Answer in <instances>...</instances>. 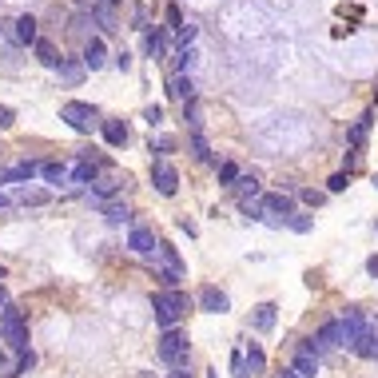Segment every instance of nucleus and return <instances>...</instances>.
<instances>
[{
    "label": "nucleus",
    "instance_id": "obj_43",
    "mask_svg": "<svg viewBox=\"0 0 378 378\" xmlns=\"http://www.w3.org/2000/svg\"><path fill=\"white\" fill-rule=\"evenodd\" d=\"M8 307H12V299H8V291H4V287H0V315H4V311H8Z\"/></svg>",
    "mask_w": 378,
    "mask_h": 378
},
{
    "label": "nucleus",
    "instance_id": "obj_4",
    "mask_svg": "<svg viewBox=\"0 0 378 378\" xmlns=\"http://www.w3.org/2000/svg\"><path fill=\"white\" fill-rule=\"evenodd\" d=\"M60 120L72 127V132H80V136H92L96 127L104 124L100 111H96L92 104H84V100H68V104L60 108Z\"/></svg>",
    "mask_w": 378,
    "mask_h": 378
},
{
    "label": "nucleus",
    "instance_id": "obj_26",
    "mask_svg": "<svg viewBox=\"0 0 378 378\" xmlns=\"http://www.w3.org/2000/svg\"><path fill=\"white\" fill-rule=\"evenodd\" d=\"M183 120H188L191 132H199V127H204V104H199V100H188V104H183Z\"/></svg>",
    "mask_w": 378,
    "mask_h": 378
},
{
    "label": "nucleus",
    "instance_id": "obj_11",
    "mask_svg": "<svg viewBox=\"0 0 378 378\" xmlns=\"http://www.w3.org/2000/svg\"><path fill=\"white\" fill-rule=\"evenodd\" d=\"M291 366L299 370V378H315L318 366H323V359H318L311 347H299V350H295V359H291Z\"/></svg>",
    "mask_w": 378,
    "mask_h": 378
},
{
    "label": "nucleus",
    "instance_id": "obj_8",
    "mask_svg": "<svg viewBox=\"0 0 378 378\" xmlns=\"http://www.w3.org/2000/svg\"><path fill=\"white\" fill-rule=\"evenodd\" d=\"M263 211H271V215H279V223H287L295 215V195L291 191H271V195H263Z\"/></svg>",
    "mask_w": 378,
    "mask_h": 378
},
{
    "label": "nucleus",
    "instance_id": "obj_48",
    "mask_svg": "<svg viewBox=\"0 0 378 378\" xmlns=\"http://www.w3.org/2000/svg\"><path fill=\"white\" fill-rule=\"evenodd\" d=\"M0 279H4V267H0Z\"/></svg>",
    "mask_w": 378,
    "mask_h": 378
},
{
    "label": "nucleus",
    "instance_id": "obj_32",
    "mask_svg": "<svg viewBox=\"0 0 378 378\" xmlns=\"http://www.w3.org/2000/svg\"><path fill=\"white\" fill-rule=\"evenodd\" d=\"M287 227H291V231H299V235H307V231H311V219H307V215H299V211H295V215H291V219H287Z\"/></svg>",
    "mask_w": 378,
    "mask_h": 378
},
{
    "label": "nucleus",
    "instance_id": "obj_28",
    "mask_svg": "<svg viewBox=\"0 0 378 378\" xmlns=\"http://www.w3.org/2000/svg\"><path fill=\"white\" fill-rule=\"evenodd\" d=\"M156 156H168V152H175V136H152V143H147Z\"/></svg>",
    "mask_w": 378,
    "mask_h": 378
},
{
    "label": "nucleus",
    "instance_id": "obj_45",
    "mask_svg": "<svg viewBox=\"0 0 378 378\" xmlns=\"http://www.w3.org/2000/svg\"><path fill=\"white\" fill-rule=\"evenodd\" d=\"M168 378H191V370H188V366H175V370H172Z\"/></svg>",
    "mask_w": 378,
    "mask_h": 378
},
{
    "label": "nucleus",
    "instance_id": "obj_18",
    "mask_svg": "<svg viewBox=\"0 0 378 378\" xmlns=\"http://www.w3.org/2000/svg\"><path fill=\"white\" fill-rule=\"evenodd\" d=\"M231 191H235V199H239V204H251L255 195H263V188H259V179H255V175H239V179H235V188H231Z\"/></svg>",
    "mask_w": 378,
    "mask_h": 378
},
{
    "label": "nucleus",
    "instance_id": "obj_14",
    "mask_svg": "<svg viewBox=\"0 0 378 378\" xmlns=\"http://www.w3.org/2000/svg\"><path fill=\"white\" fill-rule=\"evenodd\" d=\"M243 366H247V378H255V375L267 370V354H263L259 343H247V347H243Z\"/></svg>",
    "mask_w": 378,
    "mask_h": 378
},
{
    "label": "nucleus",
    "instance_id": "obj_24",
    "mask_svg": "<svg viewBox=\"0 0 378 378\" xmlns=\"http://www.w3.org/2000/svg\"><path fill=\"white\" fill-rule=\"evenodd\" d=\"M40 175H44L52 188H64L68 183V163H40Z\"/></svg>",
    "mask_w": 378,
    "mask_h": 378
},
{
    "label": "nucleus",
    "instance_id": "obj_3",
    "mask_svg": "<svg viewBox=\"0 0 378 378\" xmlns=\"http://www.w3.org/2000/svg\"><path fill=\"white\" fill-rule=\"evenodd\" d=\"M0 339H4V347L16 350V354L28 350V318L20 315V307H8V311L0 315Z\"/></svg>",
    "mask_w": 378,
    "mask_h": 378
},
{
    "label": "nucleus",
    "instance_id": "obj_50",
    "mask_svg": "<svg viewBox=\"0 0 378 378\" xmlns=\"http://www.w3.org/2000/svg\"><path fill=\"white\" fill-rule=\"evenodd\" d=\"M375 227H378V223H375Z\"/></svg>",
    "mask_w": 378,
    "mask_h": 378
},
{
    "label": "nucleus",
    "instance_id": "obj_15",
    "mask_svg": "<svg viewBox=\"0 0 378 378\" xmlns=\"http://www.w3.org/2000/svg\"><path fill=\"white\" fill-rule=\"evenodd\" d=\"M370 124H375V111H363V116L354 120V127L347 132V140H350V147H354V152L366 143V136H370Z\"/></svg>",
    "mask_w": 378,
    "mask_h": 378
},
{
    "label": "nucleus",
    "instance_id": "obj_9",
    "mask_svg": "<svg viewBox=\"0 0 378 378\" xmlns=\"http://www.w3.org/2000/svg\"><path fill=\"white\" fill-rule=\"evenodd\" d=\"M80 60H84V68H88V72H100V68L108 64L104 36H88V40H84V56H80Z\"/></svg>",
    "mask_w": 378,
    "mask_h": 378
},
{
    "label": "nucleus",
    "instance_id": "obj_20",
    "mask_svg": "<svg viewBox=\"0 0 378 378\" xmlns=\"http://www.w3.org/2000/svg\"><path fill=\"white\" fill-rule=\"evenodd\" d=\"M16 40H20V44H36V40H40L36 16H20V20H16Z\"/></svg>",
    "mask_w": 378,
    "mask_h": 378
},
{
    "label": "nucleus",
    "instance_id": "obj_17",
    "mask_svg": "<svg viewBox=\"0 0 378 378\" xmlns=\"http://www.w3.org/2000/svg\"><path fill=\"white\" fill-rule=\"evenodd\" d=\"M100 132H104L108 147H124V143H127V124H124V120H104Z\"/></svg>",
    "mask_w": 378,
    "mask_h": 378
},
{
    "label": "nucleus",
    "instance_id": "obj_44",
    "mask_svg": "<svg viewBox=\"0 0 378 378\" xmlns=\"http://www.w3.org/2000/svg\"><path fill=\"white\" fill-rule=\"evenodd\" d=\"M275 378H299V370H295V366H283V370H279Z\"/></svg>",
    "mask_w": 378,
    "mask_h": 378
},
{
    "label": "nucleus",
    "instance_id": "obj_35",
    "mask_svg": "<svg viewBox=\"0 0 378 378\" xmlns=\"http://www.w3.org/2000/svg\"><path fill=\"white\" fill-rule=\"evenodd\" d=\"M16 124V111L12 108H4V104H0V132H8V127Z\"/></svg>",
    "mask_w": 378,
    "mask_h": 378
},
{
    "label": "nucleus",
    "instance_id": "obj_46",
    "mask_svg": "<svg viewBox=\"0 0 378 378\" xmlns=\"http://www.w3.org/2000/svg\"><path fill=\"white\" fill-rule=\"evenodd\" d=\"M4 207H8V195H4V191H0V211H4Z\"/></svg>",
    "mask_w": 378,
    "mask_h": 378
},
{
    "label": "nucleus",
    "instance_id": "obj_5",
    "mask_svg": "<svg viewBox=\"0 0 378 378\" xmlns=\"http://www.w3.org/2000/svg\"><path fill=\"white\" fill-rule=\"evenodd\" d=\"M307 347L315 350L318 359H323V354H331V350H339V347H343V323H339V318H327V323L307 339Z\"/></svg>",
    "mask_w": 378,
    "mask_h": 378
},
{
    "label": "nucleus",
    "instance_id": "obj_33",
    "mask_svg": "<svg viewBox=\"0 0 378 378\" xmlns=\"http://www.w3.org/2000/svg\"><path fill=\"white\" fill-rule=\"evenodd\" d=\"M16 199H20V204H48V191H28V188H24Z\"/></svg>",
    "mask_w": 378,
    "mask_h": 378
},
{
    "label": "nucleus",
    "instance_id": "obj_38",
    "mask_svg": "<svg viewBox=\"0 0 378 378\" xmlns=\"http://www.w3.org/2000/svg\"><path fill=\"white\" fill-rule=\"evenodd\" d=\"M175 36H179V44L188 48V44H191V40H195V28H191V24H183V28L175 32Z\"/></svg>",
    "mask_w": 378,
    "mask_h": 378
},
{
    "label": "nucleus",
    "instance_id": "obj_42",
    "mask_svg": "<svg viewBox=\"0 0 378 378\" xmlns=\"http://www.w3.org/2000/svg\"><path fill=\"white\" fill-rule=\"evenodd\" d=\"M366 275H370V279H378V255H370V259H366Z\"/></svg>",
    "mask_w": 378,
    "mask_h": 378
},
{
    "label": "nucleus",
    "instance_id": "obj_29",
    "mask_svg": "<svg viewBox=\"0 0 378 378\" xmlns=\"http://www.w3.org/2000/svg\"><path fill=\"white\" fill-rule=\"evenodd\" d=\"M350 188V175L347 172H334L331 179H327V195H339V191H347Z\"/></svg>",
    "mask_w": 378,
    "mask_h": 378
},
{
    "label": "nucleus",
    "instance_id": "obj_13",
    "mask_svg": "<svg viewBox=\"0 0 378 378\" xmlns=\"http://www.w3.org/2000/svg\"><path fill=\"white\" fill-rule=\"evenodd\" d=\"M275 318H279V307H275V303H259V307L251 311V327L259 334H267L271 327H275Z\"/></svg>",
    "mask_w": 378,
    "mask_h": 378
},
{
    "label": "nucleus",
    "instance_id": "obj_34",
    "mask_svg": "<svg viewBox=\"0 0 378 378\" xmlns=\"http://www.w3.org/2000/svg\"><path fill=\"white\" fill-rule=\"evenodd\" d=\"M143 120H147L152 127H159V124H163V108H159V104H152V108H143Z\"/></svg>",
    "mask_w": 378,
    "mask_h": 378
},
{
    "label": "nucleus",
    "instance_id": "obj_12",
    "mask_svg": "<svg viewBox=\"0 0 378 378\" xmlns=\"http://www.w3.org/2000/svg\"><path fill=\"white\" fill-rule=\"evenodd\" d=\"M40 172V163H32V159H24V163H12V168H4L0 172V183H32V175Z\"/></svg>",
    "mask_w": 378,
    "mask_h": 378
},
{
    "label": "nucleus",
    "instance_id": "obj_39",
    "mask_svg": "<svg viewBox=\"0 0 378 378\" xmlns=\"http://www.w3.org/2000/svg\"><path fill=\"white\" fill-rule=\"evenodd\" d=\"M343 168H347V175L354 172V168H359V152H347V156H343Z\"/></svg>",
    "mask_w": 378,
    "mask_h": 378
},
{
    "label": "nucleus",
    "instance_id": "obj_22",
    "mask_svg": "<svg viewBox=\"0 0 378 378\" xmlns=\"http://www.w3.org/2000/svg\"><path fill=\"white\" fill-rule=\"evenodd\" d=\"M143 48H147V56H152V60H163V52H168V36H163V32H143Z\"/></svg>",
    "mask_w": 378,
    "mask_h": 378
},
{
    "label": "nucleus",
    "instance_id": "obj_30",
    "mask_svg": "<svg viewBox=\"0 0 378 378\" xmlns=\"http://www.w3.org/2000/svg\"><path fill=\"white\" fill-rule=\"evenodd\" d=\"M299 199L307 207H323L327 204V191H315V188H307V191H299Z\"/></svg>",
    "mask_w": 378,
    "mask_h": 378
},
{
    "label": "nucleus",
    "instance_id": "obj_47",
    "mask_svg": "<svg viewBox=\"0 0 378 378\" xmlns=\"http://www.w3.org/2000/svg\"><path fill=\"white\" fill-rule=\"evenodd\" d=\"M104 4H120V0H104Z\"/></svg>",
    "mask_w": 378,
    "mask_h": 378
},
{
    "label": "nucleus",
    "instance_id": "obj_27",
    "mask_svg": "<svg viewBox=\"0 0 378 378\" xmlns=\"http://www.w3.org/2000/svg\"><path fill=\"white\" fill-rule=\"evenodd\" d=\"M235 179H239V168L231 163V159H223L219 163V183L223 188H235Z\"/></svg>",
    "mask_w": 378,
    "mask_h": 378
},
{
    "label": "nucleus",
    "instance_id": "obj_7",
    "mask_svg": "<svg viewBox=\"0 0 378 378\" xmlns=\"http://www.w3.org/2000/svg\"><path fill=\"white\" fill-rule=\"evenodd\" d=\"M152 183H156L159 195H175L179 191V172H175L168 159H156L152 163Z\"/></svg>",
    "mask_w": 378,
    "mask_h": 378
},
{
    "label": "nucleus",
    "instance_id": "obj_23",
    "mask_svg": "<svg viewBox=\"0 0 378 378\" xmlns=\"http://www.w3.org/2000/svg\"><path fill=\"white\" fill-rule=\"evenodd\" d=\"M168 92H172V100H179V104H188V100H195V80H191V76H175Z\"/></svg>",
    "mask_w": 378,
    "mask_h": 378
},
{
    "label": "nucleus",
    "instance_id": "obj_31",
    "mask_svg": "<svg viewBox=\"0 0 378 378\" xmlns=\"http://www.w3.org/2000/svg\"><path fill=\"white\" fill-rule=\"evenodd\" d=\"M127 219H132V215H127V207H120V204L108 207V223H111V227H120V223H127Z\"/></svg>",
    "mask_w": 378,
    "mask_h": 378
},
{
    "label": "nucleus",
    "instance_id": "obj_1",
    "mask_svg": "<svg viewBox=\"0 0 378 378\" xmlns=\"http://www.w3.org/2000/svg\"><path fill=\"white\" fill-rule=\"evenodd\" d=\"M152 307H156V323H159V331H172V327H179V318L188 315L195 303H191L188 295H183V291H156Z\"/></svg>",
    "mask_w": 378,
    "mask_h": 378
},
{
    "label": "nucleus",
    "instance_id": "obj_19",
    "mask_svg": "<svg viewBox=\"0 0 378 378\" xmlns=\"http://www.w3.org/2000/svg\"><path fill=\"white\" fill-rule=\"evenodd\" d=\"M32 52H36V60L44 64V68H60V60H64V56H56V44L52 40H36Z\"/></svg>",
    "mask_w": 378,
    "mask_h": 378
},
{
    "label": "nucleus",
    "instance_id": "obj_37",
    "mask_svg": "<svg viewBox=\"0 0 378 378\" xmlns=\"http://www.w3.org/2000/svg\"><path fill=\"white\" fill-rule=\"evenodd\" d=\"M243 215L247 219H263V204H243Z\"/></svg>",
    "mask_w": 378,
    "mask_h": 378
},
{
    "label": "nucleus",
    "instance_id": "obj_40",
    "mask_svg": "<svg viewBox=\"0 0 378 378\" xmlns=\"http://www.w3.org/2000/svg\"><path fill=\"white\" fill-rule=\"evenodd\" d=\"M116 68H120V72H127V68H132V52H120V56H116Z\"/></svg>",
    "mask_w": 378,
    "mask_h": 378
},
{
    "label": "nucleus",
    "instance_id": "obj_6",
    "mask_svg": "<svg viewBox=\"0 0 378 378\" xmlns=\"http://www.w3.org/2000/svg\"><path fill=\"white\" fill-rule=\"evenodd\" d=\"M195 307H199L204 315H227V311H231V295H227V291H219V287H199Z\"/></svg>",
    "mask_w": 378,
    "mask_h": 378
},
{
    "label": "nucleus",
    "instance_id": "obj_25",
    "mask_svg": "<svg viewBox=\"0 0 378 378\" xmlns=\"http://www.w3.org/2000/svg\"><path fill=\"white\" fill-rule=\"evenodd\" d=\"M92 16L96 24H100V32H116L120 24H116V12H111V4H92Z\"/></svg>",
    "mask_w": 378,
    "mask_h": 378
},
{
    "label": "nucleus",
    "instance_id": "obj_41",
    "mask_svg": "<svg viewBox=\"0 0 378 378\" xmlns=\"http://www.w3.org/2000/svg\"><path fill=\"white\" fill-rule=\"evenodd\" d=\"M136 28L147 32V8H136Z\"/></svg>",
    "mask_w": 378,
    "mask_h": 378
},
{
    "label": "nucleus",
    "instance_id": "obj_16",
    "mask_svg": "<svg viewBox=\"0 0 378 378\" xmlns=\"http://www.w3.org/2000/svg\"><path fill=\"white\" fill-rule=\"evenodd\" d=\"M56 72H60V84H68V88H76L80 80H84V72H88V68H84V60H68V56H64Z\"/></svg>",
    "mask_w": 378,
    "mask_h": 378
},
{
    "label": "nucleus",
    "instance_id": "obj_49",
    "mask_svg": "<svg viewBox=\"0 0 378 378\" xmlns=\"http://www.w3.org/2000/svg\"><path fill=\"white\" fill-rule=\"evenodd\" d=\"M375 183H378V179H375Z\"/></svg>",
    "mask_w": 378,
    "mask_h": 378
},
{
    "label": "nucleus",
    "instance_id": "obj_2",
    "mask_svg": "<svg viewBox=\"0 0 378 378\" xmlns=\"http://www.w3.org/2000/svg\"><path fill=\"white\" fill-rule=\"evenodd\" d=\"M156 354H159V363H168L172 370H175V366H183V363H188V354H191V339H188V331H183V327H172V331H163V334H159Z\"/></svg>",
    "mask_w": 378,
    "mask_h": 378
},
{
    "label": "nucleus",
    "instance_id": "obj_36",
    "mask_svg": "<svg viewBox=\"0 0 378 378\" xmlns=\"http://www.w3.org/2000/svg\"><path fill=\"white\" fill-rule=\"evenodd\" d=\"M168 28H183V16H179V8H175V4H168Z\"/></svg>",
    "mask_w": 378,
    "mask_h": 378
},
{
    "label": "nucleus",
    "instance_id": "obj_21",
    "mask_svg": "<svg viewBox=\"0 0 378 378\" xmlns=\"http://www.w3.org/2000/svg\"><path fill=\"white\" fill-rule=\"evenodd\" d=\"M188 147H191V159H199V163H215V156H211V147H207V136H204V132H191Z\"/></svg>",
    "mask_w": 378,
    "mask_h": 378
},
{
    "label": "nucleus",
    "instance_id": "obj_10",
    "mask_svg": "<svg viewBox=\"0 0 378 378\" xmlns=\"http://www.w3.org/2000/svg\"><path fill=\"white\" fill-rule=\"evenodd\" d=\"M127 247L136 255H156L159 239H156V231H147V227H132V231H127Z\"/></svg>",
    "mask_w": 378,
    "mask_h": 378
}]
</instances>
